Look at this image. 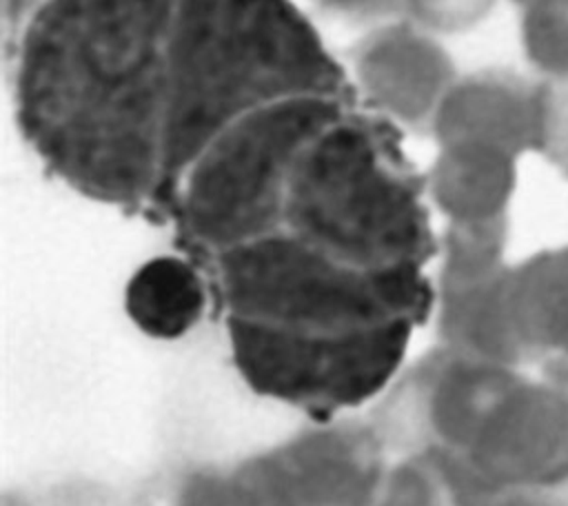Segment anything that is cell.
<instances>
[{
  "label": "cell",
  "instance_id": "obj_20",
  "mask_svg": "<svg viewBox=\"0 0 568 506\" xmlns=\"http://www.w3.org/2000/svg\"><path fill=\"white\" fill-rule=\"evenodd\" d=\"M484 506H568V504L555 497L552 490H513V493L497 495Z\"/></svg>",
  "mask_w": 568,
  "mask_h": 506
},
{
  "label": "cell",
  "instance_id": "obj_10",
  "mask_svg": "<svg viewBox=\"0 0 568 506\" xmlns=\"http://www.w3.org/2000/svg\"><path fill=\"white\" fill-rule=\"evenodd\" d=\"M430 120L442 146L488 144L517 158L532 149L535 87L501 73L455 80Z\"/></svg>",
  "mask_w": 568,
  "mask_h": 506
},
{
  "label": "cell",
  "instance_id": "obj_17",
  "mask_svg": "<svg viewBox=\"0 0 568 506\" xmlns=\"http://www.w3.org/2000/svg\"><path fill=\"white\" fill-rule=\"evenodd\" d=\"M521 44L528 62L546 80L568 82V0H532Z\"/></svg>",
  "mask_w": 568,
  "mask_h": 506
},
{
  "label": "cell",
  "instance_id": "obj_6",
  "mask_svg": "<svg viewBox=\"0 0 568 506\" xmlns=\"http://www.w3.org/2000/svg\"><path fill=\"white\" fill-rule=\"evenodd\" d=\"M415 326L404 320L357 331H297L226 317V340L251 391L331 422L397 382Z\"/></svg>",
  "mask_w": 568,
  "mask_h": 506
},
{
  "label": "cell",
  "instance_id": "obj_14",
  "mask_svg": "<svg viewBox=\"0 0 568 506\" xmlns=\"http://www.w3.org/2000/svg\"><path fill=\"white\" fill-rule=\"evenodd\" d=\"M506 282L508 266L479 282L439 289L442 346L517 366L524 351L513 328Z\"/></svg>",
  "mask_w": 568,
  "mask_h": 506
},
{
  "label": "cell",
  "instance_id": "obj_1",
  "mask_svg": "<svg viewBox=\"0 0 568 506\" xmlns=\"http://www.w3.org/2000/svg\"><path fill=\"white\" fill-rule=\"evenodd\" d=\"M175 0H42L16 64L18 124L73 191L113 206L155 202Z\"/></svg>",
  "mask_w": 568,
  "mask_h": 506
},
{
  "label": "cell",
  "instance_id": "obj_18",
  "mask_svg": "<svg viewBox=\"0 0 568 506\" xmlns=\"http://www.w3.org/2000/svg\"><path fill=\"white\" fill-rule=\"evenodd\" d=\"M532 149L568 175V82L544 80L535 87Z\"/></svg>",
  "mask_w": 568,
  "mask_h": 506
},
{
  "label": "cell",
  "instance_id": "obj_15",
  "mask_svg": "<svg viewBox=\"0 0 568 506\" xmlns=\"http://www.w3.org/2000/svg\"><path fill=\"white\" fill-rule=\"evenodd\" d=\"M506 217L450 222L442 242L439 289L490 277L504 269Z\"/></svg>",
  "mask_w": 568,
  "mask_h": 506
},
{
  "label": "cell",
  "instance_id": "obj_5",
  "mask_svg": "<svg viewBox=\"0 0 568 506\" xmlns=\"http://www.w3.org/2000/svg\"><path fill=\"white\" fill-rule=\"evenodd\" d=\"M348 107L344 98H297L224 129L189 166L171 202L182 235L213 257L280 231L297 158Z\"/></svg>",
  "mask_w": 568,
  "mask_h": 506
},
{
  "label": "cell",
  "instance_id": "obj_12",
  "mask_svg": "<svg viewBox=\"0 0 568 506\" xmlns=\"http://www.w3.org/2000/svg\"><path fill=\"white\" fill-rule=\"evenodd\" d=\"M515 160L488 144H446L428 178L430 195L450 222L506 217L517 182Z\"/></svg>",
  "mask_w": 568,
  "mask_h": 506
},
{
  "label": "cell",
  "instance_id": "obj_7",
  "mask_svg": "<svg viewBox=\"0 0 568 506\" xmlns=\"http://www.w3.org/2000/svg\"><path fill=\"white\" fill-rule=\"evenodd\" d=\"M442 455L462 506H484L504 493L552 490L566 484L568 386L517 373L481 417L468 448Z\"/></svg>",
  "mask_w": 568,
  "mask_h": 506
},
{
  "label": "cell",
  "instance_id": "obj_9",
  "mask_svg": "<svg viewBox=\"0 0 568 506\" xmlns=\"http://www.w3.org/2000/svg\"><path fill=\"white\" fill-rule=\"evenodd\" d=\"M355 73L375 107L404 122L433 118L455 82L446 51L435 40L404 29L366 40L357 49Z\"/></svg>",
  "mask_w": 568,
  "mask_h": 506
},
{
  "label": "cell",
  "instance_id": "obj_8",
  "mask_svg": "<svg viewBox=\"0 0 568 506\" xmlns=\"http://www.w3.org/2000/svg\"><path fill=\"white\" fill-rule=\"evenodd\" d=\"M273 506H373L386 444L373 424L331 419L251 457Z\"/></svg>",
  "mask_w": 568,
  "mask_h": 506
},
{
  "label": "cell",
  "instance_id": "obj_13",
  "mask_svg": "<svg viewBox=\"0 0 568 506\" xmlns=\"http://www.w3.org/2000/svg\"><path fill=\"white\" fill-rule=\"evenodd\" d=\"M209 284L197 266L180 255H155L140 264L124 289L129 320L149 337L180 340L204 317Z\"/></svg>",
  "mask_w": 568,
  "mask_h": 506
},
{
  "label": "cell",
  "instance_id": "obj_4",
  "mask_svg": "<svg viewBox=\"0 0 568 506\" xmlns=\"http://www.w3.org/2000/svg\"><path fill=\"white\" fill-rule=\"evenodd\" d=\"M211 260L226 317L282 328L357 331L404 320L419 324L435 300L424 266L359 269L282 229Z\"/></svg>",
  "mask_w": 568,
  "mask_h": 506
},
{
  "label": "cell",
  "instance_id": "obj_3",
  "mask_svg": "<svg viewBox=\"0 0 568 506\" xmlns=\"http://www.w3.org/2000/svg\"><path fill=\"white\" fill-rule=\"evenodd\" d=\"M282 231L359 269L424 266L435 251L395 126L351 107L297 158Z\"/></svg>",
  "mask_w": 568,
  "mask_h": 506
},
{
  "label": "cell",
  "instance_id": "obj_11",
  "mask_svg": "<svg viewBox=\"0 0 568 506\" xmlns=\"http://www.w3.org/2000/svg\"><path fill=\"white\" fill-rule=\"evenodd\" d=\"M508 311L524 357H568V246L541 251L508 269Z\"/></svg>",
  "mask_w": 568,
  "mask_h": 506
},
{
  "label": "cell",
  "instance_id": "obj_2",
  "mask_svg": "<svg viewBox=\"0 0 568 506\" xmlns=\"http://www.w3.org/2000/svg\"><path fill=\"white\" fill-rule=\"evenodd\" d=\"M297 98L351 100L344 67L291 0H175L155 202L233 122Z\"/></svg>",
  "mask_w": 568,
  "mask_h": 506
},
{
  "label": "cell",
  "instance_id": "obj_16",
  "mask_svg": "<svg viewBox=\"0 0 568 506\" xmlns=\"http://www.w3.org/2000/svg\"><path fill=\"white\" fill-rule=\"evenodd\" d=\"M146 506H268L244 459L231 468L178 473Z\"/></svg>",
  "mask_w": 568,
  "mask_h": 506
},
{
  "label": "cell",
  "instance_id": "obj_19",
  "mask_svg": "<svg viewBox=\"0 0 568 506\" xmlns=\"http://www.w3.org/2000/svg\"><path fill=\"white\" fill-rule=\"evenodd\" d=\"M373 506H453L442 479L422 455H406L388 468Z\"/></svg>",
  "mask_w": 568,
  "mask_h": 506
}]
</instances>
